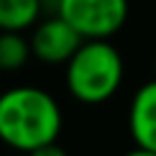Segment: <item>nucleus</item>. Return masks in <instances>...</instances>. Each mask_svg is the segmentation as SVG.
I'll return each mask as SVG.
<instances>
[{"mask_svg":"<svg viewBox=\"0 0 156 156\" xmlns=\"http://www.w3.org/2000/svg\"><path fill=\"white\" fill-rule=\"evenodd\" d=\"M41 0H0V32H24L39 20Z\"/></svg>","mask_w":156,"mask_h":156,"instance_id":"6","label":"nucleus"},{"mask_svg":"<svg viewBox=\"0 0 156 156\" xmlns=\"http://www.w3.org/2000/svg\"><path fill=\"white\" fill-rule=\"evenodd\" d=\"M127 127L134 146L156 151V78L134 93L127 112Z\"/></svg>","mask_w":156,"mask_h":156,"instance_id":"5","label":"nucleus"},{"mask_svg":"<svg viewBox=\"0 0 156 156\" xmlns=\"http://www.w3.org/2000/svg\"><path fill=\"white\" fill-rule=\"evenodd\" d=\"M63 115L51 93L37 85H17L0 93V141L29 154L58 139Z\"/></svg>","mask_w":156,"mask_h":156,"instance_id":"1","label":"nucleus"},{"mask_svg":"<svg viewBox=\"0 0 156 156\" xmlns=\"http://www.w3.org/2000/svg\"><path fill=\"white\" fill-rule=\"evenodd\" d=\"M122 156H156V151H149V149H139V146H134L132 151H127V154H122Z\"/></svg>","mask_w":156,"mask_h":156,"instance_id":"9","label":"nucleus"},{"mask_svg":"<svg viewBox=\"0 0 156 156\" xmlns=\"http://www.w3.org/2000/svg\"><path fill=\"white\" fill-rule=\"evenodd\" d=\"M66 66V88L83 105L107 102L124 80L122 54L110 39H83Z\"/></svg>","mask_w":156,"mask_h":156,"instance_id":"2","label":"nucleus"},{"mask_svg":"<svg viewBox=\"0 0 156 156\" xmlns=\"http://www.w3.org/2000/svg\"><path fill=\"white\" fill-rule=\"evenodd\" d=\"M41 2H44V0H41ZM54 2H56V0H54Z\"/></svg>","mask_w":156,"mask_h":156,"instance_id":"11","label":"nucleus"},{"mask_svg":"<svg viewBox=\"0 0 156 156\" xmlns=\"http://www.w3.org/2000/svg\"><path fill=\"white\" fill-rule=\"evenodd\" d=\"M154 76H156V56H154Z\"/></svg>","mask_w":156,"mask_h":156,"instance_id":"10","label":"nucleus"},{"mask_svg":"<svg viewBox=\"0 0 156 156\" xmlns=\"http://www.w3.org/2000/svg\"><path fill=\"white\" fill-rule=\"evenodd\" d=\"M83 37L61 17H49L39 24H34L32 29V37H29V49H32V56L39 58L41 63H49V66H58V63H66L73 51L80 46Z\"/></svg>","mask_w":156,"mask_h":156,"instance_id":"4","label":"nucleus"},{"mask_svg":"<svg viewBox=\"0 0 156 156\" xmlns=\"http://www.w3.org/2000/svg\"><path fill=\"white\" fill-rule=\"evenodd\" d=\"M29 58V39L22 32H0V71H20Z\"/></svg>","mask_w":156,"mask_h":156,"instance_id":"7","label":"nucleus"},{"mask_svg":"<svg viewBox=\"0 0 156 156\" xmlns=\"http://www.w3.org/2000/svg\"><path fill=\"white\" fill-rule=\"evenodd\" d=\"M58 12L83 39H110L129 17V0H56Z\"/></svg>","mask_w":156,"mask_h":156,"instance_id":"3","label":"nucleus"},{"mask_svg":"<svg viewBox=\"0 0 156 156\" xmlns=\"http://www.w3.org/2000/svg\"><path fill=\"white\" fill-rule=\"evenodd\" d=\"M27 156H68V154H66V149H61L56 141H51V144H44V146L32 149Z\"/></svg>","mask_w":156,"mask_h":156,"instance_id":"8","label":"nucleus"}]
</instances>
